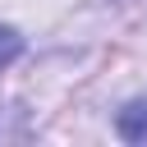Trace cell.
<instances>
[{
  "label": "cell",
  "mask_w": 147,
  "mask_h": 147,
  "mask_svg": "<svg viewBox=\"0 0 147 147\" xmlns=\"http://www.w3.org/2000/svg\"><path fill=\"white\" fill-rule=\"evenodd\" d=\"M119 133L129 142H142L147 138V101H133V106L119 110Z\"/></svg>",
  "instance_id": "obj_1"
},
{
  "label": "cell",
  "mask_w": 147,
  "mask_h": 147,
  "mask_svg": "<svg viewBox=\"0 0 147 147\" xmlns=\"http://www.w3.org/2000/svg\"><path fill=\"white\" fill-rule=\"evenodd\" d=\"M18 55H23V37H18L14 28H5V23H0V69H5L9 60H18Z\"/></svg>",
  "instance_id": "obj_2"
}]
</instances>
